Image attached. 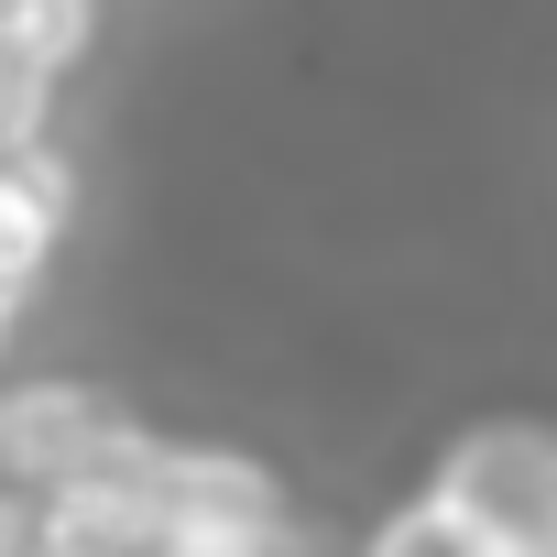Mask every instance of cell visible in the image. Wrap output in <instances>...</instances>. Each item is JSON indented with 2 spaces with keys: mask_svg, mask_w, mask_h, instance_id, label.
<instances>
[{
  "mask_svg": "<svg viewBox=\"0 0 557 557\" xmlns=\"http://www.w3.org/2000/svg\"><path fill=\"white\" fill-rule=\"evenodd\" d=\"M426 503L459 513L503 557H557V426H535V416L459 426L426 470Z\"/></svg>",
  "mask_w": 557,
  "mask_h": 557,
  "instance_id": "1",
  "label": "cell"
},
{
  "mask_svg": "<svg viewBox=\"0 0 557 557\" xmlns=\"http://www.w3.org/2000/svg\"><path fill=\"white\" fill-rule=\"evenodd\" d=\"M143 437H153V426H132V416H121L99 383H77V372H23V383H0V481L34 492V503H55V492L121 470Z\"/></svg>",
  "mask_w": 557,
  "mask_h": 557,
  "instance_id": "2",
  "label": "cell"
},
{
  "mask_svg": "<svg viewBox=\"0 0 557 557\" xmlns=\"http://www.w3.org/2000/svg\"><path fill=\"white\" fill-rule=\"evenodd\" d=\"M143 481H153L175 546H197V535H240V524H285V481H273L251 448H219V437H153Z\"/></svg>",
  "mask_w": 557,
  "mask_h": 557,
  "instance_id": "3",
  "label": "cell"
},
{
  "mask_svg": "<svg viewBox=\"0 0 557 557\" xmlns=\"http://www.w3.org/2000/svg\"><path fill=\"white\" fill-rule=\"evenodd\" d=\"M66 219H77V164L45 143V153H23V164H0V285H45V262H55V240H66Z\"/></svg>",
  "mask_w": 557,
  "mask_h": 557,
  "instance_id": "4",
  "label": "cell"
},
{
  "mask_svg": "<svg viewBox=\"0 0 557 557\" xmlns=\"http://www.w3.org/2000/svg\"><path fill=\"white\" fill-rule=\"evenodd\" d=\"M0 55H23L66 88L99 55V0H0Z\"/></svg>",
  "mask_w": 557,
  "mask_h": 557,
  "instance_id": "5",
  "label": "cell"
},
{
  "mask_svg": "<svg viewBox=\"0 0 557 557\" xmlns=\"http://www.w3.org/2000/svg\"><path fill=\"white\" fill-rule=\"evenodd\" d=\"M361 557H503V546H481L459 513H437V503L416 492V503H394V513L361 535Z\"/></svg>",
  "mask_w": 557,
  "mask_h": 557,
  "instance_id": "6",
  "label": "cell"
},
{
  "mask_svg": "<svg viewBox=\"0 0 557 557\" xmlns=\"http://www.w3.org/2000/svg\"><path fill=\"white\" fill-rule=\"evenodd\" d=\"M45 132H55V77L23 66V55H0V164L45 153Z\"/></svg>",
  "mask_w": 557,
  "mask_h": 557,
  "instance_id": "7",
  "label": "cell"
},
{
  "mask_svg": "<svg viewBox=\"0 0 557 557\" xmlns=\"http://www.w3.org/2000/svg\"><path fill=\"white\" fill-rule=\"evenodd\" d=\"M175 557H318L296 524H240V535H197V546H175Z\"/></svg>",
  "mask_w": 557,
  "mask_h": 557,
  "instance_id": "8",
  "label": "cell"
},
{
  "mask_svg": "<svg viewBox=\"0 0 557 557\" xmlns=\"http://www.w3.org/2000/svg\"><path fill=\"white\" fill-rule=\"evenodd\" d=\"M34 546H45V503L0 481V557H34Z\"/></svg>",
  "mask_w": 557,
  "mask_h": 557,
  "instance_id": "9",
  "label": "cell"
},
{
  "mask_svg": "<svg viewBox=\"0 0 557 557\" xmlns=\"http://www.w3.org/2000/svg\"><path fill=\"white\" fill-rule=\"evenodd\" d=\"M23 307H34L23 285H0V350H12V339H23Z\"/></svg>",
  "mask_w": 557,
  "mask_h": 557,
  "instance_id": "10",
  "label": "cell"
}]
</instances>
